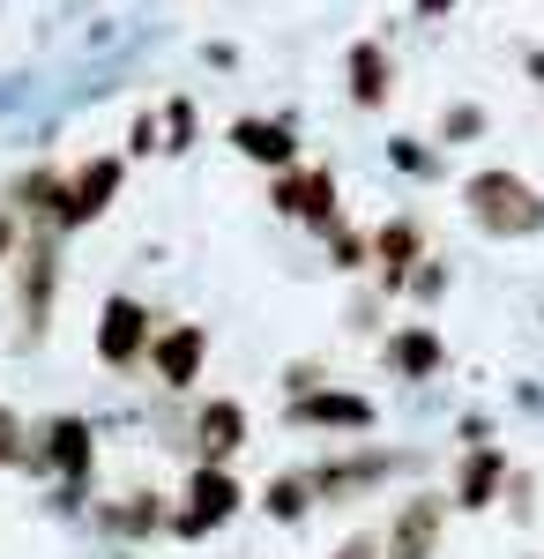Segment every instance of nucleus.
Returning a JSON list of instances; mask_svg holds the SVG:
<instances>
[{
  "label": "nucleus",
  "mask_w": 544,
  "mask_h": 559,
  "mask_svg": "<svg viewBox=\"0 0 544 559\" xmlns=\"http://www.w3.org/2000/svg\"><path fill=\"white\" fill-rule=\"evenodd\" d=\"M366 247H374V261H366V276H374L380 299H403V284H411V269H418L433 247H425V224L411 210L380 216L374 231H366Z\"/></svg>",
  "instance_id": "9b49d317"
},
{
  "label": "nucleus",
  "mask_w": 544,
  "mask_h": 559,
  "mask_svg": "<svg viewBox=\"0 0 544 559\" xmlns=\"http://www.w3.org/2000/svg\"><path fill=\"white\" fill-rule=\"evenodd\" d=\"M380 373L403 388H425L448 373V336L433 329V313H418V321H395L388 336H380Z\"/></svg>",
  "instance_id": "ddd939ff"
},
{
  "label": "nucleus",
  "mask_w": 544,
  "mask_h": 559,
  "mask_svg": "<svg viewBox=\"0 0 544 559\" xmlns=\"http://www.w3.org/2000/svg\"><path fill=\"white\" fill-rule=\"evenodd\" d=\"M321 254H329V269H335V276H366V261H374V247H366V231H358V224L343 216V224H335L329 239H321Z\"/></svg>",
  "instance_id": "b1692460"
},
{
  "label": "nucleus",
  "mask_w": 544,
  "mask_h": 559,
  "mask_svg": "<svg viewBox=\"0 0 544 559\" xmlns=\"http://www.w3.org/2000/svg\"><path fill=\"white\" fill-rule=\"evenodd\" d=\"M448 292H456V269H448L440 254H425L418 269H411V284H403V299L418 306V313H433V306L448 299Z\"/></svg>",
  "instance_id": "393cba45"
},
{
  "label": "nucleus",
  "mask_w": 544,
  "mask_h": 559,
  "mask_svg": "<svg viewBox=\"0 0 544 559\" xmlns=\"http://www.w3.org/2000/svg\"><path fill=\"white\" fill-rule=\"evenodd\" d=\"M247 440H253L247 403H239V395H202V403L187 411V426H179L172 448H179L187 463H239Z\"/></svg>",
  "instance_id": "1a4fd4ad"
},
{
  "label": "nucleus",
  "mask_w": 544,
  "mask_h": 559,
  "mask_svg": "<svg viewBox=\"0 0 544 559\" xmlns=\"http://www.w3.org/2000/svg\"><path fill=\"white\" fill-rule=\"evenodd\" d=\"M485 134H493V112H485L477 97H456V105L440 112L433 142H440V150H470V142H485Z\"/></svg>",
  "instance_id": "412c9836"
},
{
  "label": "nucleus",
  "mask_w": 544,
  "mask_h": 559,
  "mask_svg": "<svg viewBox=\"0 0 544 559\" xmlns=\"http://www.w3.org/2000/svg\"><path fill=\"white\" fill-rule=\"evenodd\" d=\"M388 165H395L403 179H425V187H433V179L448 173L440 142H418V134H388Z\"/></svg>",
  "instance_id": "4be33fe9"
},
{
  "label": "nucleus",
  "mask_w": 544,
  "mask_h": 559,
  "mask_svg": "<svg viewBox=\"0 0 544 559\" xmlns=\"http://www.w3.org/2000/svg\"><path fill=\"white\" fill-rule=\"evenodd\" d=\"M456 440H462V448H485V440H493V418H477V411H462Z\"/></svg>",
  "instance_id": "473e14b6"
},
{
  "label": "nucleus",
  "mask_w": 544,
  "mask_h": 559,
  "mask_svg": "<svg viewBox=\"0 0 544 559\" xmlns=\"http://www.w3.org/2000/svg\"><path fill=\"white\" fill-rule=\"evenodd\" d=\"M284 426H292V432H321V440H374L380 403L366 395V388L321 381V388H306V395L284 403Z\"/></svg>",
  "instance_id": "0eeeda50"
},
{
  "label": "nucleus",
  "mask_w": 544,
  "mask_h": 559,
  "mask_svg": "<svg viewBox=\"0 0 544 559\" xmlns=\"http://www.w3.org/2000/svg\"><path fill=\"white\" fill-rule=\"evenodd\" d=\"M507 477H515V463H507L500 440L462 448L456 477H448V508H456V515H493V508H500V492H507Z\"/></svg>",
  "instance_id": "2eb2a0df"
},
{
  "label": "nucleus",
  "mask_w": 544,
  "mask_h": 559,
  "mask_svg": "<svg viewBox=\"0 0 544 559\" xmlns=\"http://www.w3.org/2000/svg\"><path fill=\"white\" fill-rule=\"evenodd\" d=\"M23 231H31V224H23V216H15L8 202H0V269L15 261V247H23Z\"/></svg>",
  "instance_id": "7c9ffc66"
},
{
  "label": "nucleus",
  "mask_w": 544,
  "mask_h": 559,
  "mask_svg": "<svg viewBox=\"0 0 544 559\" xmlns=\"http://www.w3.org/2000/svg\"><path fill=\"white\" fill-rule=\"evenodd\" d=\"M522 68H530V83L544 90V45H530V60H522Z\"/></svg>",
  "instance_id": "f704fd0d"
},
{
  "label": "nucleus",
  "mask_w": 544,
  "mask_h": 559,
  "mask_svg": "<svg viewBox=\"0 0 544 559\" xmlns=\"http://www.w3.org/2000/svg\"><path fill=\"white\" fill-rule=\"evenodd\" d=\"M142 366L165 395H194V381L210 373V321H157V344Z\"/></svg>",
  "instance_id": "f8f14e48"
},
{
  "label": "nucleus",
  "mask_w": 544,
  "mask_h": 559,
  "mask_svg": "<svg viewBox=\"0 0 544 559\" xmlns=\"http://www.w3.org/2000/svg\"><path fill=\"white\" fill-rule=\"evenodd\" d=\"M90 515H97V530H105L113 545H150V537H165L172 492H157V485H134V492H120V500H97Z\"/></svg>",
  "instance_id": "f3484780"
},
{
  "label": "nucleus",
  "mask_w": 544,
  "mask_h": 559,
  "mask_svg": "<svg viewBox=\"0 0 544 559\" xmlns=\"http://www.w3.org/2000/svg\"><path fill=\"white\" fill-rule=\"evenodd\" d=\"M60 284H68V239L52 224H31L23 247L8 261V299H15V350H38L45 329H52V306H60Z\"/></svg>",
  "instance_id": "f257e3e1"
},
{
  "label": "nucleus",
  "mask_w": 544,
  "mask_h": 559,
  "mask_svg": "<svg viewBox=\"0 0 544 559\" xmlns=\"http://www.w3.org/2000/svg\"><path fill=\"white\" fill-rule=\"evenodd\" d=\"M224 142L247 157V165H261V173H292V165H306V134H298L292 112H239L232 128H224Z\"/></svg>",
  "instance_id": "4468645a"
},
{
  "label": "nucleus",
  "mask_w": 544,
  "mask_h": 559,
  "mask_svg": "<svg viewBox=\"0 0 544 559\" xmlns=\"http://www.w3.org/2000/svg\"><path fill=\"white\" fill-rule=\"evenodd\" d=\"M329 559H380V530H351Z\"/></svg>",
  "instance_id": "2f4dec72"
},
{
  "label": "nucleus",
  "mask_w": 544,
  "mask_h": 559,
  "mask_svg": "<svg viewBox=\"0 0 544 559\" xmlns=\"http://www.w3.org/2000/svg\"><path fill=\"white\" fill-rule=\"evenodd\" d=\"M31 477L45 485H97V426L83 411H52L31 426Z\"/></svg>",
  "instance_id": "39448f33"
},
{
  "label": "nucleus",
  "mask_w": 544,
  "mask_h": 559,
  "mask_svg": "<svg viewBox=\"0 0 544 559\" xmlns=\"http://www.w3.org/2000/svg\"><path fill=\"white\" fill-rule=\"evenodd\" d=\"M60 173H68V165L38 157V165H23V173L8 179V194H0V202L23 216V224H45V216H52V194H60Z\"/></svg>",
  "instance_id": "aec40b11"
},
{
  "label": "nucleus",
  "mask_w": 544,
  "mask_h": 559,
  "mask_svg": "<svg viewBox=\"0 0 544 559\" xmlns=\"http://www.w3.org/2000/svg\"><path fill=\"white\" fill-rule=\"evenodd\" d=\"M253 500H261V515L276 522V530H306V515L321 508V492H314V471H306V463H284Z\"/></svg>",
  "instance_id": "6ab92c4d"
},
{
  "label": "nucleus",
  "mask_w": 544,
  "mask_h": 559,
  "mask_svg": "<svg viewBox=\"0 0 544 559\" xmlns=\"http://www.w3.org/2000/svg\"><path fill=\"white\" fill-rule=\"evenodd\" d=\"M157 344V313L134 299V292H113V299L97 306V329H90V350H97V366L105 373H134L142 358Z\"/></svg>",
  "instance_id": "9d476101"
},
{
  "label": "nucleus",
  "mask_w": 544,
  "mask_h": 559,
  "mask_svg": "<svg viewBox=\"0 0 544 559\" xmlns=\"http://www.w3.org/2000/svg\"><path fill=\"white\" fill-rule=\"evenodd\" d=\"M90 485H45V515H90Z\"/></svg>",
  "instance_id": "cd10ccee"
},
{
  "label": "nucleus",
  "mask_w": 544,
  "mask_h": 559,
  "mask_svg": "<svg viewBox=\"0 0 544 559\" xmlns=\"http://www.w3.org/2000/svg\"><path fill=\"white\" fill-rule=\"evenodd\" d=\"M127 187V157L120 150H97V157H83V165H68L60 173V194H52V231L60 239H75V231H90V224H105V210L120 202Z\"/></svg>",
  "instance_id": "20e7f679"
},
{
  "label": "nucleus",
  "mask_w": 544,
  "mask_h": 559,
  "mask_svg": "<svg viewBox=\"0 0 544 559\" xmlns=\"http://www.w3.org/2000/svg\"><path fill=\"white\" fill-rule=\"evenodd\" d=\"M0 471H31V418L0 403Z\"/></svg>",
  "instance_id": "a878e982"
},
{
  "label": "nucleus",
  "mask_w": 544,
  "mask_h": 559,
  "mask_svg": "<svg viewBox=\"0 0 544 559\" xmlns=\"http://www.w3.org/2000/svg\"><path fill=\"white\" fill-rule=\"evenodd\" d=\"M239 515H247V477L232 471V463H187L179 492H172L165 537H179V545H210L216 530H232Z\"/></svg>",
  "instance_id": "7ed1b4c3"
},
{
  "label": "nucleus",
  "mask_w": 544,
  "mask_h": 559,
  "mask_svg": "<svg viewBox=\"0 0 544 559\" xmlns=\"http://www.w3.org/2000/svg\"><path fill=\"white\" fill-rule=\"evenodd\" d=\"M321 381H329V366H321V358H292V366H284V403L306 395V388H321Z\"/></svg>",
  "instance_id": "c85d7f7f"
},
{
  "label": "nucleus",
  "mask_w": 544,
  "mask_h": 559,
  "mask_svg": "<svg viewBox=\"0 0 544 559\" xmlns=\"http://www.w3.org/2000/svg\"><path fill=\"white\" fill-rule=\"evenodd\" d=\"M462 216L500 247H530L544 239V187H530L515 165H485L462 179Z\"/></svg>",
  "instance_id": "f03ea898"
},
{
  "label": "nucleus",
  "mask_w": 544,
  "mask_h": 559,
  "mask_svg": "<svg viewBox=\"0 0 544 559\" xmlns=\"http://www.w3.org/2000/svg\"><path fill=\"white\" fill-rule=\"evenodd\" d=\"M411 8H418L425 23H448V15H456V0H411Z\"/></svg>",
  "instance_id": "72a5a7b5"
},
{
  "label": "nucleus",
  "mask_w": 544,
  "mask_h": 559,
  "mask_svg": "<svg viewBox=\"0 0 544 559\" xmlns=\"http://www.w3.org/2000/svg\"><path fill=\"white\" fill-rule=\"evenodd\" d=\"M314 471V492H321V508L335 500H358V492H380L395 471H411V455L403 448H380V440H335L321 463H306Z\"/></svg>",
  "instance_id": "423d86ee"
},
{
  "label": "nucleus",
  "mask_w": 544,
  "mask_h": 559,
  "mask_svg": "<svg viewBox=\"0 0 544 559\" xmlns=\"http://www.w3.org/2000/svg\"><path fill=\"white\" fill-rule=\"evenodd\" d=\"M157 120H165V157H187V150L202 142V112H194L187 90H172L165 105H157Z\"/></svg>",
  "instance_id": "5701e85b"
},
{
  "label": "nucleus",
  "mask_w": 544,
  "mask_h": 559,
  "mask_svg": "<svg viewBox=\"0 0 544 559\" xmlns=\"http://www.w3.org/2000/svg\"><path fill=\"white\" fill-rule=\"evenodd\" d=\"M120 157H127V165H142V157H165V120H157V105L127 120V150H120Z\"/></svg>",
  "instance_id": "bb28decb"
},
{
  "label": "nucleus",
  "mask_w": 544,
  "mask_h": 559,
  "mask_svg": "<svg viewBox=\"0 0 544 559\" xmlns=\"http://www.w3.org/2000/svg\"><path fill=\"white\" fill-rule=\"evenodd\" d=\"M343 329H351V336H374V329H380V292H374V299H351Z\"/></svg>",
  "instance_id": "c756f323"
},
{
  "label": "nucleus",
  "mask_w": 544,
  "mask_h": 559,
  "mask_svg": "<svg viewBox=\"0 0 544 559\" xmlns=\"http://www.w3.org/2000/svg\"><path fill=\"white\" fill-rule=\"evenodd\" d=\"M343 97H351L358 112H380V105L395 97V60H388L380 38H358L343 52Z\"/></svg>",
  "instance_id": "a211bd4d"
},
{
  "label": "nucleus",
  "mask_w": 544,
  "mask_h": 559,
  "mask_svg": "<svg viewBox=\"0 0 544 559\" xmlns=\"http://www.w3.org/2000/svg\"><path fill=\"white\" fill-rule=\"evenodd\" d=\"M448 492H411L395 522H388V537H380V559H433L440 552V537H448Z\"/></svg>",
  "instance_id": "dca6fc26"
},
{
  "label": "nucleus",
  "mask_w": 544,
  "mask_h": 559,
  "mask_svg": "<svg viewBox=\"0 0 544 559\" xmlns=\"http://www.w3.org/2000/svg\"><path fill=\"white\" fill-rule=\"evenodd\" d=\"M269 210L298 224L306 239H329L335 224H343V187H335L329 165H292V173L269 179Z\"/></svg>",
  "instance_id": "6e6552de"
}]
</instances>
